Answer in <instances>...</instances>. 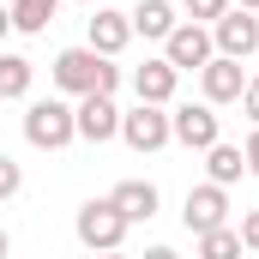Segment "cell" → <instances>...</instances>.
<instances>
[{
	"label": "cell",
	"mask_w": 259,
	"mask_h": 259,
	"mask_svg": "<svg viewBox=\"0 0 259 259\" xmlns=\"http://www.w3.org/2000/svg\"><path fill=\"white\" fill-rule=\"evenodd\" d=\"M6 12H12V30H24V36H42V30L55 24L61 0H12Z\"/></svg>",
	"instance_id": "cell-16"
},
{
	"label": "cell",
	"mask_w": 259,
	"mask_h": 259,
	"mask_svg": "<svg viewBox=\"0 0 259 259\" xmlns=\"http://www.w3.org/2000/svg\"><path fill=\"white\" fill-rule=\"evenodd\" d=\"M175 84H181V72L169 61H145L133 72V91H139V103H151V109H169V103H175Z\"/></svg>",
	"instance_id": "cell-12"
},
{
	"label": "cell",
	"mask_w": 259,
	"mask_h": 259,
	"mask_svg": "<svg viewBox=\"0 0 259 259\" xmlns=\"http://www.w3.org/2000/svg\"><path fill=\"white\" fill-rule=\"evenodd\" d=\"M72 121H78V139H91V145L121 139V109H115V97H78Z\"/></svg>",
	"instance_id": "cell-10"
},
{
	"label": "cell",
	"mask_w": 259,
	"mask_h": 259,
	"mask_svg": "<svg viewBox=\"0 0 259 259\" xmlns=\"http://www.w3.org/2000/svg\"><path fill=\"white\" fill-rule=\"evenodd\" d=\"M241 12H259V0H241Z\"/></svg>",
	"instance_id": "cell-27"
},
{
	"label": "cell",
	"mask_w": 259,
	"mask_h": 259,
	"mask_svg": "<svg viewBox=\"0 0 259 259\" xmlns=\"http://www.w3.org/2000/svg\"><path fill=\"white\" fill-rule=\"evenodd\" d=\"M30 78H36V66L24 61V55H0V97L12 103V97H30Z\"/></svg>",
	"instance_id": "cell-17"
},
{
	"label": "cell",
	"mask_w": 259,
	"mask_h": 259,
	"mask_svg": "<svg viewBox=\"0 0 259 259\" xmlns=\"http://www.w3.org/2000/svg\"><path fill=\"white\" fill-rule=\"evenodd\" d=\"M145 259H181L175 247H145Z\"/></svg>",
	"instance_id": "cell-24"
},
{
	"label": "cell",
	"mask_w": 259,
	"mask_h": 259,
	"mask_svg": "<svg viewBox=\"0 0 259 259\" xmlns=\"http://www.w3.org/2000/svg\"><path fill=\"white\" fill-rule=\"evenodd\" d=\"M18 187H24V169H18V163H12V157L0 151V199H12Z\"/></svg>",
	"instance_id": "cell-20"
},
{
	"label": "cell",
	"mask_w": 259,
	"mask_h": 259,
	"mask_svg": "<svg viewBox=\"0 0 259 259\" xmlns=\"http://www.w3.org/2000/svg\"><path fill=\"white\" fill-rule=\"evenodd\" d=\"M91 259H127V253H91Z\"/></svg>",
	"instance_id": "cell-28"
},
{
	"label": "cell",
	"mask_w": 259,
	"mask_h": 259,
	"mask_svg": "<svg viewBox=\"0 0 259 259\" xmlns=\"http://www.w3.org/2000/svg\"><path fill=\"white\" fill-rule=\"evenodd\" d=\"M109 205H115L127 223H151V217H157V187H151V181H121V187L109 193Z\"/></svg>",
	"instance_id": "cell-13"
},
{
	"label": "cell",
	"mask_w": 259,
	"mask_h": 259,
	"mask_svg": "<svg viewBox=\"0 0 259 259\" xmlns=\"http://www.w3.org/2000/svg\"><path fill=\"white\" fill-rule=\"evenodd\" d=\"M24 139H30L36 151H66V145L78 139L72 103H61V97H36V103L24 109Z\"/></svg>",
	"instance_id": "cell-2"
},
{
	"label": "cell",
	"mask_w": 259,
	"mask_h": 259,
	"mask_svg": "<svg viewBox=\"0 0 259 259\" xmlns=\"http://www.w3.org/2000/svg\"><path fill=\"white\" fill-rule=\"evenodd\" d=\"M121 139H127L133 151H145V157H151V151H163V145H169V115H163V109H151V103H139V109L121 115Z\"/></svg>",
	"instance_id": "cell-8"
},
{
	"label": "cell",
	"mask_w": 259,
	"mask_h": 259,
	"mask_svg": "<svg viewBox=\"0 0 259 259\" xmlns=\"http://www.w3.org/2000/svg\"><path fill=\"white\" fill-rule=\"evenodd\" d=\"M205 169H211V187H229V181H241L247 175V157H241V145H211L205 151Z\"/></svg>",
	"instance_id": "cell-15"
},
{
	"label": "cell",
	"mask_w": 259,
	"mask_h": 259,
	"mask_svg": "<svg viewBox=\"0 0 259 259\" xmlns=\"http://www.w3.org/2000/svg\"><path fill=\"white\" fill-rule=\"evenodd\" d=\"M253 259H259V253H253Z\"/></svg>",
	"instance_id": "cell-30"
},
{
	"label": "cell",
	"mask_w": 259,
	"mask_h": 259,
	"mask_svg": "<svg viewBox=\"0 0 259 259\" xmlns=\"http://www.w3.org/2000/svg\"><path fill=\"white\" fill-rule=\"evenodd\" d=\"M235 235H241L247 253H259V211H241V229H235Z\"/></svg>",
	"instance_id": "cell-21"
},
{
	"label": "cell",
	"mask_w": 259,
	"mask_h": 259,
	"mask_svg": "<svg viewBox=\"0 0 259 259\" xmlns=\"http://www.w3.org/2000/svg\"><path fill=\"white\" fill-rule=\"evenodd\" d=\"M199 91H205V103H211V109H217V103H241V91H247V72H241V61L211 55V61L199 66Z\"/></svg>",
	"instance_id": "cell-7"
},
{
	"label": "cell",
	"mask_w": 259,
	"mask_h": 259,
	"mask_svg": "<svg viewBox=\"0 0 259 259\" xmlns=\"http://www.w3.org/2000/svg\"><path fill=\"white\" fill-rule=\"evenodd\" d=\"M241 157H247V175H253V181H259V127L247 133V145H241Z\"/></svg>",
	"instance_id": "cell-23"
},
{
	"label": "cell",
	"mask_w": 259,
	"mask_h": 259,
	"mask_svg": "<svg viewBox=\"0 0 259 259\" xmlns=\"http://www.w3.org/2000/svg\"><path fill=\"white\" fill-rule=\"evenodd\" d=\"M127 42H133V18H127V12H109V6H97V12H91V42H84V49H97L103 61H115Z\"/></svg>",
	"instance_id": "cell-11"
},
{
	"label": "cell",
	"mask_w": 259,
	"mask_h": 259,
	"mask_svg": "<svg viewBox=\"0 0 259 259\" xmlns=\"http://www.w3.org/2000/svg\"><path fill=\"white\" fill-rule=\"evenodd\" d=\"M127 18H133V30L151 36V42H169V30H175V6L169 0H139Z\"/></svg>",
	"instance_id": "cell-14"
},
{
	"label": "cell",
	"mask_w": 259,
	"mask_h": 259,
	"mask_svg": "<svg viewBox=\"0 0 259 259\" xmlns=\"http://www.w3.org/2000/svg\"><path fill=\"white\" fill-rule=\"evenodd\" d=\"M84 6H103V0H84Z\"/></svg>",
	"instance_id": "cell-29"
},
{
	"label": "cell",
	"mask_w": 259,
	"mask_h": 259,
	"mask_svg": "<svg viewBox=\"0 0 259 259\" xmlns=\"http://www.w3.org/2000/svg\"><path fill=\"white\" fill-rule=\"evenodd\" d=\"M72 229H78V241H84L91 253H121V241H127L133 223L109 205V199H91V205L78 211V223H72Z\"/></svg>",
	"instance_id": "cell-3"
},
{
	"label": "cell",
	"mask_w": 259,
	"mask_h": 259,
	"mask_svg": "<svg viewBox=\"0 0 259 259\" xmlns=\"http://www.w3.org/2000/svg\"><path fill=\"white\" fill-rule=\"evenodd\" d=\"M241 115L259 127V78H247V91H241Z\"/></svg>",
	"instance_id": "cell-22"
},
{
	"label": "cell",
	"mask_w": 259,
	"mask_h": 259,
	"mask_svg": "<svg viewBox=\"0 0 259 259\" xmlns=\"http://www.w3.org/2000/svg\"><path fill=\"white\" fill-rule=\"evenodd\" d=\"M199 259H241V235L223 223V229H211V235H199Z\"/></svg>",
	"instance_id": "cell-18"
},
{
	"label": "cell",
	"mask_w": 259,
	"mask_h": 259,
	"mask_svg": "<svg viewBox=\"0 0 259 259\" xmlns=\"http://www.w3.org/2000/svg\"><path fill=\"white\" fill-rule=\"evenodd\" d=\"M6 253H12V235H6V229H0V259H6Z\"/></svg>",
	"instance_id": "cell-26"
},
{
	"label": "cell",
	"mask_w": 259,
	"mask_h": 259,
	"mask_svg": "<svg viewBox=\"0 0 259 259\" xmlns=\"http://www.w3.org/2000/svg\"><path fill=\"white\" fill-rule=\"evenodd\" d=\"M181 223H187L193 235L223 229V223H229V193H223V187H211V181H205V187H193V193H187V205H181Z\"/></svg>",
	"instance_id": "cell-9"
},
{
	"label": "cell",
	"mask_w": 259,
	"mask_h": 259,
	"mask_svg": "<svg viewBox=\"0 0 259 259\" xmlns=\"http://www.w3.org/2000/svg\"><path fill=\"white\" fill-rule=\"evenodd\" d=\"M181 6H187V24H217L229 12V0H181Z\"/></svg>",
	"instance_id": "cell-19"
},
{
	"label": "cell",
	"mask_w": 259,
	"mask_h": 259,
	"mask_svg": "<svg viewBox=\"0 0 259 259\" xmlns=\"http://www.w3.org/2000/svg\"><path fill=\"white\" fill-rule=\"evenodd\" d=\"M211 49L229 55V61H247V55L259 49V18H253V12H241V6L223 12V18L211 24Z\"/></svg>",
	"instance_id": "cell-4"
},
{
	"label": "cell",
	"mask_w": 259,
	"mask_h": 259,
	"mask_svg": "<svg viewBox=\"0 0 259 259\" xmlns=\"http://www.w3.org/2000/svg\"><path fill=\"white\" fill-rule=\"evenodd\" d=\"M211 55H217V49H211V30H205V24H175L169 42H163V61L175 66V72H199Z\"/></svg>",
	"instance_id": "cell-5"
},
{
	"label": "cell",
	"mask_w": 259,
	"mask_h": 259,
	"mask_svg": "<svg viewBox=\"0 0 259 259\" xmlns=\"http://www.w3.org/2000/svg\"><path fill=\"white\" fill-rule=\"evenodd\" d=\"M6 30H12V12H6V6H0V36H6Z\"/></svg>",
	"instance_id": "cell-25"
},
{
	"label": "cell",
	"mask_w": 259,
	"mask_h": 259,
	"mask_svg": "<svg viewBox=\"0 0 259 259\" xmlns=\"http://www.w3.org/2000/svg\"><path fill=\"white\" fill-rule=\"evenodd\" d=\"M55 84H61L66 97H115L121 66L103 61L97 49H61L55 55Z\"/></svg>",
	"instance_id": "cell-1"
},
{
	"label": "cell",
	"mask_w": 259,
	"mask_h": 259,
	"mask_svg": "<svg viewBox=\"0 0 259 259\" xmlns=\"http://www.w3.org/2000/svg\"><path fill=\"white\" fill-rule=\"evenodd\" d=\"M169 139H181L187 151H211L217 145V109L211 103H181L169 115Z\"/></svg>",
	"instance_id": "cell-6"
}]
</instances>
